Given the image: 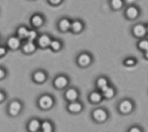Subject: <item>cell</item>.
I'll return each mask as SVG.
<instances>
[{"instance_id": "33", "label": "cell", "mask_w": 148, "mask_h": 132, "mask_svg": "<svg viewBox=\"0 0 148 132\" xmlns=\"http://www.w3.org/2000/svg\"><path fill=\"white\" fill-rule=\"evenodd\" d=\"M6 98V95H5V93L3 92V91H1L0 90V103L1 102H3L4 100Z\"/></svg>"}, {"instance_id": "2", "label": "cell", "mask_w": 148, "mask_h": 132, "mask_svg": "<svg viewBox=\"0 0 148 132\" xmlns=\"http://www.w3.org/2000/svg\"><path fill=\"white\" fill-rule=\"evenodd\" d=\"M29 23H30L31 26L33 29H39V28L42 27L43 26L45 23V19L43 15L41 14H33V15L30 17L29 19Z\"/></svg>"}, {"instance_id": "11", "label": "cell", "mask_w": 148, "mask_h": 132, "mask_svg": "<svg viewBox=\"0 0 148 132\" xmlns=\"http://www.w3.org/2000/svg\"><path fill=\"white\" fill-rule=\"evenodd\" d=\"M85 28L84 22L80 19H75L71 21V30L73 34H80L82 33Z\"/></svg>"}, {"instance_id": "26", "label": "cell", "mask_w": 148, "mask_h": 132, "mask_svg": "<svg viewBox=\"0 0 148 132\" xmlns=\"http://www.w3.org/2000/svg\"><path fill=\"white\" fill-rule=\"evenodd\" d=\"M41 129L43 132H52V125L49 121H45L41 124Z\"/></svg>"}, {"instance_id": "5", "label": "cell", "mask_w": 148, "mask_h": 132, "mask_svg": "<svg viewBox=\"0 0 148 132\" xmlns=\"http://www.w3.org/2000/svg\"><path fill=\"white\" fill-rule=\"evenodd\" d=\"M132 34L137 38H143L147 34V29L144 24L138 23L132 27Z\"/></svg>"}, {"instance_id": "6", "label": "cell", "mask_w": 148, "mask_h": 132, "mask_svg": "<svg viewBox=\"0 0 148 132\" xmlns=\"http://www.w3.org/2000/svg\"><path fill=\"white\" fill-rule=\"evenodd\" d=\"M92 57L89 53H82L77 57L78 65L81 67H87L92 62Z\"/></svg>"}, {"instance_id": "35", "label": "cell", "mask_w": 148, "mask_h": 132, "mask_svg": "<svg viewBox=\"0 0 148 132\" xmlns=\"http://www.w3.org/2000/svg\"><path fill=\"white\" fill-rule=\"evenodd\" d=\"M129 3V4H131V3H132L133 2H134V0H124V3Z\"/></svg>"}, {"instance_id": "13", "label": "cell", "mask_w": 148, "mask_h": 132, "mask_svg": "<svg viewBox=\"0 0 148 132\" xmlns=\"http://www.w3.org/2000/svg\"><path fill=\"white\" fill-rule=\"evenodd\" d=\"M68 84V78L64 75H60L54 80V85L57 88H64Z\"/></svg>"}, {"instance_id": "37", "label": "cell", "mask_w": 148, "mask_h": 132, "mask_svg": "<svg viewBox=\"0 0 148 132\" xmlns=\"http://www.w3.org/2000/svg\"><path fill=\"white\" fill-rule=\"evenodd\" d=\"M0 41H1V37H0Z\"/></svg>"}, {"instance_id": "3", "label": "cell", "mask_w": 148, "mask_h": 132, "mask_svg": "<svg viewBox=\"0 0 148 132\" xmlns=\"http://www.w3.org/2000/svg\"><path fill=\"white\" fill-rule=\"evenodd\" d=\"M51 41H52V38L49 34H39V36L36 41V43L38 48L47 49V48H49Z\"/></svg>"}, {"instance_id": "10", "label": "cell", "mask_w": 148, "mask_h": 132, "mask_svg": "<svg viewBox=\"0 0 148 132\" xmlns=\"http://www.w3.org/2000/svg\"><path fill=\"white\" fill-rule=\"evenodd\" d=\"M38 104L42 109H49L53 105V99L49 95H44L40 97Z\"/></svg>"}, {"instance_id": "27", "label": "cell", "mask_w": 148, "mask_h": 132, "mask_svg": "<svg viewBox=\"0 0 148 132\" xmlns=\"http://www.w3.org/2000/svg\"><path fill=\"white\" fill-rule=\"evenodd\" d=\"M138 48L142 51H145L148 49V40L145 38H142L138 42Z\"/></svg>"}, {"instance_id": "32", "label": "cell", "mask_w": 148, "mask_h": 132, "mask_svg": "<svg viewBox=\"0 0 148 132\" xmlns=\"http://www.w3.org/2000/svg\"><path fill=\"white\" fill-rule=\"evenodd\" d=\"M129 132H141V130L139 129L137 126H133L129 130Z\"/></svg>"}, {"instance_id": "8", "label": "cell", "mask_w": 148, "mask_h": 132, "mask_svg": "<svg viewBox=\"0 0 148 132\" xmlns=\"http://www.w3.org/2000/svg\"><path fill=\"white\" fill-rule=\"evenodd\" d=\"M22 105L18 100H13L8 106V113L11 116H16L21 112Z\"/></svg>"}, {"instance_id": "24", "label": "cell", "mask_w": 148, "mask_h": 132, "mask_svg": "<svg viewBox=\"0 0 148 132\" xmlns=\"http://www.w3.org/2000/svg\"><path fill=\"white\" fill-rule=\"evenodd\" d=\"M102 99V95L101 93L97 92H94L91 93L90 95V100L91 102H94V103H97V102H100Z\"/></svg>"}, {"instance_id": "16", "label": "cell", "mask_w": 148, "mask_h": 132, "mask_svg": "<svg viewBox=\"0 0 148 132\" xmlns=\"http://www.w3.org/2000/svg\"><path fill=\"white\" fill-rule=\"evenodd\" d=\"M93 117L94 120H97L98 122H103L107 119V113L103 109H96L93 113Z\"/></svg>"}, {"instance_id": "7", "label": "cell", "mask_w": 148, "mask_h": 132, "mask_svg": "<svg viewBox=\"0 0 148 132\" xmlns=\"http://www.w3.org/2000/svg\"><path fill=\"white\" fill-rule=\"evenodd\" d=\"M71 21L66 17L61 18L58 21V30L60 31L61 33H66L71 30Z\"/></svg>"}, {"instance_id": "18", "label": "cell", "mask_w": 148, "mask_h": 132, "mask_svg": "<svg viewBox=\"0 0 148 132\" xmlns=\"http://www.w3.org/2000/svg\"><path fill=\"white\" fill-rule=\"evenodd\" d=\"M109 5L113 10H120L124 7V0H110Z\"/></svg>"}, {"instance_id": "9", "label": "cell", "mask_w": 148, "mask_h": 132, "mask_svg": "<svg viewBox=\"0 0 148 132\" xmlns=\"http://www.w3.org/2000/svg\"><path fill=\"white\" fill-rule=\"evenodd\" d=\"M124 15L129 20H134L137 19L139 15V10L134 5L128 6L124 11Z\"/></svg>"}, {"instance_id": "23", "label": "cell", "mask_w": 148, "mask_h": 132, "mask_svg": "<svg viewBox=\"0 0 148 132\" xmlns=\"http://www.w3.org/2000/svg\"><path fill=\"white\" fill-rule=\"evenodd\" d=\"M38 36H39V34H38V32H37L36 29L31 28V29H29V35H28L27 40L26 41H36Z\"/></svg>"}, {"instance_id": "12", "label": "cell", "mask_w": 148, "mask_h": 132, "mask_svg": "<svg viewBox=\"0 0 148 132\" xmlns=\"http://www.w3.org/2000/svg\"><path fill=\"white\" fill-rule=\"evenodd\" d=\"M29 32V28H28L26 26H24V25H21L16 29L15 35L18 36L22 41H24L27 40Z\"/></svg>"}, {"instance_id": "21", "label": "cell", "mask_w": 148, "mask_h": 132, "mask_svg": "<svg viewBox=\"0 0 148 132\" xmlns=\"http://www.w3.org/2000/svg\"><path fill=\"white\" fill-rule=\"evenodd\" d=\"M82 104H81L80 103H79V102L73 101L68 105V110H69L71 112H74V113L79 112L80 111L82 110Z\"/></svg>"}, {"instance_id": "31", "label": "cell", "mask_w": 148, "mask_h": 132, "mask_svg": "<svg viewBox=\"0 0 148 132\" xmlns=\"http://www.w3.org/2000/svg\"><path fill=\"white\" fill-rule=\"evenodd\" d=\"M64 0H48V3L51 5V6H57L59 5H60L61 3H63Z\"/></svg>"}, {"instance_id": "29", "label": "cell", "mask_w": 148, "mask_h": 132, "mask_svg": "<svg viewBox=\"0 0 148 132\" xmlns=\"http://www.w3.org/2000/svg\"><path fill=\"white\" fill-rule=\"evenodd\" d=\"M124 65H127V66H133V65H136V59L132 58V57H129V58H127L124 62Z\"/></svg>"}, {"instance_id": "28", "label": "cell", "mask_w": 148, "mask_h": 132, "mask_svg": "<svg viewBox=\"0 0 148 132\" xmlns=\"http://www.w3.org/2000/svg\"><path fill=\"white\" fill-rule=\"evenodd\" d=\"M8 49L6 46H0V59L4 57L7 54Z\"/></svg>"}, {"instance_id": "17", "label": "cell", "mask_w": 148, "mask_h": 132, "mask_svg": "<svg viewBox=\"0 0 148 132\" xmlns=\"http://www.w3.org/2000/svg\"><path fill=\"white\" fill-rule=\"evenodd\" d=\"M41 127V124L40 121L36 119H33L30 120L28 124V130L30 132H36Z\"/></svg>"}, {"instance_id": "36", "label": "cell", "mask_w": 148, "mask_h": 132, "mask_svg": "<svg viewBox=\"0 0 148 132\" xmlns=\"http://www.w3.org/2000/svg\"><path fill=\"white\" fill-rule=\"evenodd\" d=\"M147 34H148V25L147 26Z\"/></svg>"}, {"instance_id": "34", "label": "cell", "mask_w": 148, "mask_h": 132, "mask_svg": "<svg viewBox=\"0 0 148 132\" xmlns=\"http://www.w3.org/2000/svg\"><path fill=\"white\" fill-rule=\"evenodd\" d=\"M144 56H145L146 58L148 59V49H147V50H145V51H144Z\"/></svg>"}, {"instance_id": "4", "label": "cell", "mask_w": 148, "mask_h": 132, "mask_svg": "<svg viewBox=\"0 0 148 132\" xmlns=\"http://www.w3.org/2000/svg\"><path fill=\"white\" fill-rule=\"evenodd\" d=\"M38 47L36 46V41H24L21 45V50L24 54H33Z\"/></svg>"}, {"instance_id": "14", "label": "cell", "mask_w": 148, "mask_h": 132, "mask_svg": "<svg viewBox=\"0 0 148 132\" xmlns=\"http://www.w3.org/2000/svg\"><path fill=\"white\" fill-rule=\"evenodd\" d=\"M133 108L132 103L128 100H124L121 102L119 106V109L121 111V112L124 114H127L132 111Z\"/></svg>"}, {"instance_id": "15", "label": "cell", "mask_w": 148, "mask_h": 132, "mask_svg": "<svg viewBox=\"0 0 148 132\" xmlns=\"http://www.w3.org/2000/svg\"><path fill=\"white\" fill-rule=\"evenodd\" d=\"M47 79V74L45 71L37 70L35 71L33 74V80L36 83H43Z\"/></svg>"}, {"instance_id": "25", "label": "cell", "mask_w": 148, "mask_h": 132, "mask_svg": "<svg viewBox=\"0 0 148 132\" xmlns=\"http://www.w3.org/2000/svg\"><path fill=\"white\" fill-rule=\"evenodd\" d=\"M97 86L98 88L101 90L105 87L108 86V80L106 79V77H99L97 80Z\"/></svg>"}, {"instance_id": "1", "label": "cell", "mask_w": 148, "mask_h": 132, "mask_svg": "<svg viewBox=\"0 0 148 132\" xmlns=\"http://www.w3.org/2000/svg\"><path fill=\"white\" fill-rule=\"evenodd\" d=\"M22 41L18 37L14 35H10V37H7L6 42V46L7 49L12 51H16L18 49H21V45H22Z\"/></svg>"}, {"instance_id": "19", "label": "cell", "mask_w": 148, "mask_h": 132, "mask_svg": "<svg viewBox=\"0 0 148 132\" xmlns=\"http://www.w3.org/2000/svg\"><path fill=\"white\" fill-rule=\"evenodd\" d=\"M65 96H66V98L68 100L73 102V101H75V100H76V99L78 98V96H79V93H78V92L76 91L75 89L71 88L66 90Z\"/></svg>"}, {"instance_id": "20", "label": "cell", "mask_w": 148, "mask_h": 132, "mask_svg": "<svg viewBox=\"0 0 148 132\" xmlns=\"http://www.w3.org/2000/svg\"><path fill=\"white\" fill-rule=\"evenodd\" d=\"M63 47V43L59 39H52L49 48L53 51V52H59Z\"/></svg>"}, {"instance_id": "30", "label": "cell", "mask_w": 148, "mask_h": 132, "mask_svg": "<svg viewBox=\"0 0 148 132\" xmlns=\"http://www.w3.org/2000/svg\"><path fill=\"white\" fill-rule=\"evenodd\" d=\"M7 75V71L4 67L3 66H0V80L5 79Z\"/></svg>"}, {"instance_id": "22", "label": "cell", "mask_w": 148, "mask_h": 132, "mask_svg": "<svg viewBox=\"0 0 148 132\" xmlns=\"http://www.w3.org/2000/svg\"><path fill=\"white\" fill-rule=\"evenodd\" d=\"M101 92H102L103 95L106 98H112V96L114 95V93H115V91H114L113 88L109 86V85L101 89Z\"/></svg>"}]
</instances>
